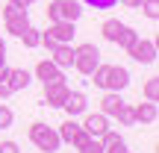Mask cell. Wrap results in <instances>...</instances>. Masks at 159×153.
Listing matches in <instances>:
<instances>
[{
    "instance_id": "e575fe53",
    "label": "cell",
    "mask_w": 159,
    "mask_h": 153,
    "mask_svg": "<svg viewBox=\"0 0 159 153\" xmlns=\"http://www.w3.org/2000/svg\"><path fill=\"white\" fill-rule=\"evenodd\" d=\"M6 74H9V68L3 65V68H0V79H6Z\"/></svg>"
},
{
    "instance_id": "4fadbf2b",
    "label": "cell",
    "mask_w": 159,
    "mask_h": 153,
    "mask_svg": "<svg viewBox=\"0 0 159 153\" xmlns=\"http://www.w3.org/2000/svg\"><path fill=\"white\" fill-rule=\"evenodd\" d=\"M133 115H136V121H142V124H153V121L159 118V109H156L153 100H148V103L133 106Z\"/></svg>"
},
{
    "instance_id": "ac0fdd59",
    "label": "cell",
    "mask_w": 159,
    "mask_h": 153,
    "mask_svg": "<svg viewBox=\"0 0 159 153\" xmlns=\"http://www.w3.org/2000/svg\"><path fill=\"white\" fill-rule=\"evenodd\" d=\"M136 38H139V33H136L133 27H127V24H124V29H121V35H118V41H115V44L124 47V50H130V47L136 44Z\"/></svg>"
},
{
    "instance_id": "8992f818",
    "label": "cell",
    "mask_w": 159,
    "mask_h": 153,
    "mask_svg": "<svg viewBox=\"0 0 159 153\" xmlns=\"http://www.w3.org/2000/svg\"><path fill=\"white\" fill-rule=\"evenodd\" d=\"M68 83L65 79H59V83H50V85H44V103L47 106H53V109H62V103H65V97H68Z\"/></svg>"
},
{
    "instance_id": "484cf974",
    "label": "cell",
    "mask_w": 159,
    "mask_h": 153,
    "mask_svg": "<svg viewBox=\"0 0 159 153\" xmlns=\"http://www.w3.org/2000/svg\"><path fill=\"white\" fill-rule=\"evenodd\" d=\"M142 9H144V18H150V21H156V18H159V3H156V0H144Z\"/></svg>"
},
{
    "instance_id": "d590c367",
    "label": "cell",
    "mask_w": 159,
    "mask_h": 153,
    "mask_svg": "<svg viewBox=\"0 0 159 153\" xmlns=\"http://www.w3.org/2000/svg\"><path fill=\"white\" fill-rule=\"evenodd\" d=\"M0 50H6V41H3V38H0Z\"/></svg>"
},
{
    "instance_id": "f1b7e54d",
    "label": "cell",
    "mask_w": 159,
    "mask_h": 153,
    "mask_svg": "<svg viewBox=\"0 0 159 153\" xmlns=\"http://www.w3.org/2000/svg\"><path fill=\"white\" fill-rule=\"evenodd\" d=\"M0 153H21L15 142H0Z\"/></svg>"
},
{
    "instance_id": "d4e9b609",
    "label": "cell",
    "mask_w": 159,
    "mask_h": 153,
    "mask_svg": "<svg viewBox=\"0 0 159 153\" xmlns=\"http://www.w3.org/2000/svg\"><path fill=\"white\" fill-rule=\"evenodd\" d=\"M12 121H15V115H12V109L6 106V103H0V130H6V127H12Z\"/></svg>"
},
{
    "instance_id": "2e32d148",
    "label": "cell",
    "mask_w": 159,
    "mask_h": 153,
    "mask_svg": "<svg viewBox=\"0 0 159 153\" xmlns=\"http://www.w3.org/2000/svg\"><path fill=\"white\" fill-rule=\"evenodd\" d=\"M121 29H124V24L112 18V21H103L100 33H103V38H106V41H112V44H115V41H118V35H121Z\"/></svg>"
},
{
    "instance_id": "8fae6325",
    "label": "cell",
    "mask_w": 159,
    "mask_h": 153,
    "mask_svg": "<svg viewBox=\"0 0 159 153\" xmlns=\"http://www.w3.org/2000/svg\"><path fill=\"white\" fill-rule=\"evenodd\" d=\"M85 94L83 91H68V97H65V103H62V109L68 112V118H74V115H83L85 112Z\"/></svg>"
},
{
    "instance_id": "cb8c5ba5",
    "label": "cell",
    "mask_w": 159,
    "mask_h": 153,
    "mask_svg": "<svg viewBox=\"0 0 159 153\" xmlns=\"http://www.w3.org/2000/svg\"><path fill=\"white\" fill-rule=\"evenodd\" d=\"M77 153H103V142L100 138H89L83 147H77Z\"/></svg>"
},
{
    "instance_id": "d6986e66",
    "label": "cell",
    "mask_w": 159,
    "mask_h": 153,
    "mask_svg": "<svg viewBox=\"0 0 159 153\" xmlns=\"http://www.w3.org/2000/svg\"><path fill=\"white\" fill-rule=\"evenodd\" d=\"M77 133H80V124H77L74 118H68L62 127H59V138H62V142H68V144H71V138H74Z\"/></svg>"
},
{
    "instance_id": "1f68e13d",
    "label": "cell",
    "mask_w": 159,
    "mask_h": 153,
    "mask_svg": "<svg viewBox=\"0 0 159 153\" xmlns=\"http://www.w3.org/2000/svg\"><path fill=\"white\" fill-rule=\"evenodd\" d=\"M9 94H12V85L6 79H0V97H9Z\"/></svg>"
},
{
    "instance_id": "7c38bea8",
    "label": "cell",
    "mask_w": 159,
    "mask_h": 153,
    "mask_svg": "<svg viewBox=\"0 0 159 153\" xmlns=\"http://www.w3.org/2000/svg\"><path fill=\"white\" fill-rule=\"evenodd\" d=\"M50 53H53V56H50V62H53V65H59L62 71L74 65V47H71V44H56Z\"/></svg>"
},
{
    "instance_id": "4dcf8cb0",
    "label": "cell",
    "mask_w": 159,
    "mask_h": 153,
    "mask_svg": "<svg viewBox=\"0 0 159 153\" xmlns=\"http://www.w3.org/2000/svg\"><path fill=\"white\" fill-rule=\"evenodd\" d=\"M41 44H44L47 50H53V47H56V41H53V38H50L47 33H41Z\"/></svg>"
},
{
    "instance_id": "4316f807",
    "label": "cell",
    "mask_w": 159,
    "mask_h": 153,
    "mask_svg": "<svg viewBox=\"0 0 159 153\" xmlns=\"http://www.w3.org/2000/svg\"><path fill=\"white\" fill-rule=\"evenodd\" d=\"M103 153H130V150H127V144H124V138H118V142H112V144H106V147H103Z\"/></svg>"
},
{
    "instance_id": "7402d4cb",
    "label": "cell",
    "mask_w": 159,
    "mask_h": 153,
    "mask_svg": "<svg viewBox=\"0 0 159 153\" xmlns=\"http://www.w3.org/2000/svg\"><path fill=\"white\" fill-rule=\"evenodd\" d=\"M144 97H148V100H159V79L156 77H150L148 83H144Z\"/></svg>"
},
{
    "instance_id": "44dd1931",
    "label": "cell",
    "mask_w": 159,
    "mask_h": 153,
    "mask_svg": "<svg viewBox=\"0 0 159 153\" xmlns=\"http://www.w3.org/2000/svg\"><path fill=\"white\" fill-rule=\"evenodd\" d=\"M115 118H118V124H124V127H133V124H136V115H133V106H127V103H121V109L115 112Z\"/></svg>"
},
{
    "instance_id": "e0dca14e",
    "label": "cell",
    "mask_w": 159,
    "mask_h": 153,
    "mask_svg": "<svg viewBox=\"0 0 159 153\" xmlns=\"http://www.w3.org/2000/svg\"><path fill=\"white\" fill-rule=\"evenodd\" d=\"M21 38H24V47H30V50H33V47L41 44V29H35L33 24H30V27L21 33Z\"/></svg>"
},
{
    "instance_id": "9a60e30c",
    "label": "cell",
    "mask_w": 159,
    "mask_h": 153,
    "mask_svg": "<svg viewBox=\"0 0 159 153\" xmlns=\"http://www.w3.org/2000/svg\"><path fill=\"white\" fill-rule=\"evenodd\" d=\"M121 103H124V100H121L118 91H106V94H103V100H100V112L106 115V118H109V115L115 118V112L121 109Z\"/></svg>"
},
{
    "instance_id": "ba28073f",
    "label": "cell",
    "mask_w": 159,
    "mask_h": 153,
    "mask_svg": "<svg viewBox=\"0 0 159 153\" xmlns=\"http://www.w3.org/2000/svg\"><path fill=\"white\" fill-rule=\"evenodd\" d=\"M35 79H41L44 85H50V83H59V79H65V74H62V68H59V65H53L50 59H44V62L35 65Z\"/></svg>"
},
{
    "instance_id": "603a6c76",
    "label": "cell",
    "mask_w": 159,
    "mask_h": 153,
    "mask_svg": "<svg viewBox=\"0 0 159 153\" xmlns=\"http://www.w3.org/2000/svg\"><path fill=\"white\" fill-rule=\"evenodd\" d=\"M83 3L91 6V9H97V12H106V9H115L118 0H83Z\"/></svg>"
},
{
    "instance_id": "30bf717a",
    "label": "cell",
    "mask_w": 159,
    "mask_h": 153,
    "mask_svg": "<svg viewBox=\"0 0 159 153\" xmlns=\"http://www.w3.org/2000/svg\"><path fill=\"white\" fill-rule=\"evenodd\" d=\"M130 85V71L124 65H112L109 68V79H106V91H121Z\"/></svg>"
},
{
    "instance_id": "83f0119b",
    "label": "cell",
    "mask_w": 159,
    "mask_h": 153,
    "mask_svg": "<svg viewBox=\"0 0 159 153\" xmlns=\"http://www.w3.org/2000/svg\"><path fill=\"white\" fill-rule=\"evenodd\" d=\"M89 138H91V136H89V133H85V130H83V127H80V133H77V136H74V138H71V144H74V147H83V144H85V142H89Z\"/></svg>"
},
{
    "instance_id": "836d02e7",
    "label": "cell",
    "mask_w": 159,
    "mask_h": 153,
    "mask_svg": "<svg viewBox=\"0 0 159 153\" xmlns=\"http://www.w3.org/2000/svg\"><path fill=\"white\" fill-rule=\"evenodd\" d=\"M6 65V50H0V68Z\"/></svg>"
},
{
    "instance_id": "3957f363",
    "label": "cell",
    "mask_w": 159,
    "mask_h": 153,
    "mask_svg": "<svg viewBox=\"0 0 159 153\" xmlns=\"http://www.w3.org/2000/svg\"><path fill=\"white\" fill-rule=\"evenodd\" d=\"M100 65V50H97L94 44H77L74 47V68L80 71L83 77H91V71Z\"/></svg>"
},
{
    "instance_id": "7a4b0ae2",
    "label": "cell",
    "mask_w": 159,
    "mask_h": 153,
    "mask_svg": "<svg viewBox=\"0 0 159 153\" xmlns=\"http://www.w3.org/2000/svg\"><path fill=\"white\" fill-rule=\"evenodd\" d=\"M80 15H83V6L77 0H50V6H47V21L50 24H56V21L77 24Z\"/></svg>"
},
{
    "instance_id": "d6a6232c",
    "label": "cell",
    "mask_w": 159,
    "mask_h": 153,
    "mask_svg": "<svg viewBox=\"0 0 159 153\" xmlns=\"http://www.w3.org/2000/svg\"><path fill=\"white\" fill-rule=\"evenodd\" d=\"M9 3H15V6H24V9H27V6H33V3H39V0H9Z\"/></svg>"
},
{
    "instance_id": "ffe728a7",
    "label": "cell",
    "mask_w": 159,
    "mask_h": 153,
    "mask_svg": "<svg viewBox=\"0 0 159 153\" xmlns=\"http://www.w3.org/2000/svg\"><path fill=\"white\" fill-rule=\"evenodd\" d=\"M109 68H112V65H97V68L91 71V83H94L97 88H106V79H109Z\"/></svg>"
},
{
    "instance_id": "6da1fadb",
    "label": "cell",
    "mask_w": 159,
    "mask_h": 153,
    "mask_svg": "<svg viewBox=\"0 0 159 153\" xmlns=\"http://www.w3.org/2000/svg\"><path fill=\"white\" fill-rule=\"evenodd\" d=\"M30 142L39 150H44V153H56L59 144H62V138H59V133L53 130V127H47L44 121H35V124H30Z\"/></svg>"
},
{
    "instance_id": "8d00e7d4",
    "label": "cell",
    "mask_w": 159,
    "mask_h": 153,
    "mask_svg": "<svg viewBox=\"0 0 159 153\" xmlns=\"http://www.w3.org/2000/svg\"><path fill=\"white\" fill-rule=\"evenodd\" d=\"M156 3H159V0H156Z\"/></svg>"
},
{
    "instance_id": "f546056e",
    "label": "cell",
    "mask_w": 159,
    "mask_h": 153,
    "mask_svg": "<svg viewBox=\"0 0 159 153\" xmlns=\"http://www.w3.org/2000/svg\"><path fill=\"white\" fill-rule=\"evenodd\" d=\"M121 6H127V9H142V3L144 0H118Z\"/></svg>"
},
{
    "instance_id": "9c48e42d",
    "label": "cell",
    "mask_w": 159,
    "mask_h": 153,
    "mask_svg": "<svg viewBox=\"0 0 159 153\" xmlns=\"http://www.w3.org/2000/svg\"><path fill=\"white\" fill-rule=\"evenodd\" d=\"M80 127H83L91 138H100L103 133L109 130V121H106V115H103V112H97V115H85V121Z\"/></svg>"
},
{
    "instance_id": "5bb4252c",
    "label": "cell",
    "mask_w": 159,
    "mask_h": 153,
    "mask_svg": "<svg viewBox=\"0 0 159 153\" xmlns=\"http://www.w3.org/2000/svg\"><path fill=\"white\" fill-rule=\"evenodd\" d=\"M30 79H33V77H30L24 68H9V74H6V83L12 85V91L27 88V85H30Z\"/></svg>"
},
{
    "instance_id": "52a82bcc",
    "label": "cell",
    "mask_w": 159,
    "mask_h": 153,
    "mask_svg": "<svg viewBox=\"0 0 159 153\" xmlns=\"http://www.w3.org/2000/svg\"><path fill=\"white\" fill-rule=\"evenodd\" d=\"M44 33L50 35L56 44H71L74 35H77V29H74V24H68V21H56V24H50Z\"/></svg>"
},
{
    "instance_id": "5b68a950",
    "label": "cell",
    "mask_w": 159,
    "mask_h": 153,
    "mask_svg": "<svg viewBox=\"0 0 159 153\" xmlns=\"http://www.w3.org/2000/svg\"><path fill=\"white\" fill-rule=\"evenodd\" d=\"M127 53H130L136 62H142V65H153L156 62V44L150 38H142V35L136 38V44H133Z\"/></svg>"
},
{
    "instance_id": "277c9868",
    "label": "cell",
    "mask_w": 159,
    "mask_h": 153,
    "mask_svg": "<svg viewBox=\"0 0 159 153\" xmlns=\"http://www.w3.org/2000/svg\"><path fill=\"white\" fill-rule=\"evenodd\" d=\"M3 24H6V33H9V35H18V38H21V33L30 27V15H27L24 6L6 3L3 6Z\"/></svg>"
}]
</instances>
